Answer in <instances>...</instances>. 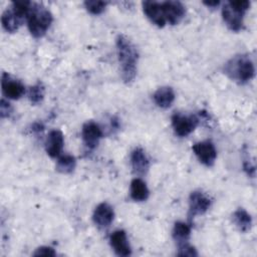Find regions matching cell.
<instances>
[{"instance_id": "484cf974", "label": "cell", "mask_w": 257, "mask_h": 257, "mask_svg": "<svg viewBox=\"0 0 257 257\" xmlns=\"http://www.w3.org/2000/svg\"><path fill=\"white\" fill-rule=\"evenodd\" d=\"M12 111V107L8 101H6L4 98L0 101V115L2 118L8 117Z\"/></svg>"}, {"instance_id": "7a4b0ae2", "label": "cell", "mask_w": 257, "mask_h": 257, "mask_svg": "<svg viewBox=\"0 0 257 257\" xmlns=\"http://www.w3.org/2000/svg\"><path fill=\"white\" fill-rule=\"evenodd\" d=\"M225 74L240 84L250 81L255 75L253 61L246 54L233 56L224 65Z\"/></svg>"}, {"instance_id": "5bb4252c", "label": "cell", "mask_w": 257, "mask_h": 257, "mask_svg": "<svg viewBox=\"0 0 257 257\" xmlns=\"http://www.w3.org/2000/svg\"><path fill=\"white\" fill-rule=\"evenodd\" d=\"M143 11L146 16L158 27H164L167 23L163 15L162 4L158 1H144L142 3Z\"/></svg>"}, {"instance_id": "603a6c76", "label": "cell", "mask_w": 257, "mask_h": 257, "mask_svg": "<svg viewBox=\"0 0 257 257\" xmlns=\"http://www.w3.org/2000/svg\"><path fill=\"white\" fill-rule=\"evenodd\" d=\"M85 9L93 14V15H98L102 13L107 5V2L104 1H84L83 3Z\"/></svg>"}, {"instance_id": "3957f363", "label": "cell", "mask_w": 257, "mask_h": 257, "mask_svg": "<svg viewBox=\"0 0 257 257\" xmlns=\"http://www.w3.org/2000/svg\"><path fill=\"white\" fill-rule=\"evenodd\" d=\"M53 17L51 12L41 3L32 2L30 12L26 18L31 35L35 38L42 37L49 29Z\"/></svg>"}, {"instance_id": "6da1fadb", "label": "cell", "mask_w": 257, "mask_h": 257, "mask_svg": "<svg viewBox=\"0 0 257 257\" xmlns=\"http://www.w3.org/2000/svg\"><path fill=\"white\" fill-rule=\"evenodd\" d=\"M116 53L120 66L121 78L124 83L133 82L137 75L139 52L136 45L123 34L117 35L115 39Z\"/></svg>"}, {"instance_id": "4316f807", "label": "cell", "mask_w": 257, "mask_h": 257, "mask_svg": "<svg viewBox=\"0 0 257 257\" xmlns=\"http://www.w3.org/2000/svg\"><path fill=\"white\" fill-rule=\"evenodd\" d=\"M44 130V125L41 122H34L32 124V131L36 132V133H40Z\"/></svg>"}, {"instance_id": "4fadbf2b", "label": "cell", "mask_w": 257, "mask_h": 257, "mask_svg": "<svg viewBox=\"0 0 257 257\" xmlns=\"http://www.w3.org/2000/svg\"><path fill=\"white\" fill-rule=\"evenodd\" d=\"M64 144L63 134L59 130H52L48 133L45 141V151L50 158H58Z\"/></svg>"}, {"instance_id": "277c9868", "label": "cell", "mask_w": 257, "mask_h": 257, "mask_svg": "<svg viewBox=\"0 0 257 257\" xmlns=\"http://www.w3.org/2000/svg\"><path fill=\"white\" fill-rule=\"evenodd\" d=\"M250 7V2L247 0L229 1L222 7V18L227 27L235 32L243 28V19L246 11Z\"/></svg>"}, {"instance_id": "ffe728a7", "label": "cell", "mask_w": 257, "mask_h": 257, "mask_svg": "<svg viewBox=\"0 0 257 257\" xmlns=\"http://www.w3.org/2000/svg\"><path fill=\"white\" fill-rule=\"evenodd\" d=\"M76 166V160L71 155H63L59 156L56 162L55 169L60 174H70L74 171Z\"/></svg>"}, {"instance_id": "30bf717a", "label": "cell", "mask_w": 257, "mask_h": 257, "mask_svg": "<svg viewBox=\"0 0 257 257\" xmlns=\"http://www.w3.org/2000/svg\"><path fill=\"white\" fill-rule=\"evenodd\" d=\"M1 86L3 94L11 99H18L25 93V86L16 79H12L6 72L2 73Z\"/></svg>"}, {"instance_id": "ba28073f", "label": "cell", "mask_w": 257, "mask_h": 257, "mask_svg": "<svg viewBox=\"0 0 257 257\" xmlns=\"http://www.w3.org/2000/svg\"><path fill=\"white\" fill-rule=\"evenodd\" d=\"M162 11L166 23L176 25L180 23L186 14V8L180 1H165L161 2Z\"/></svg>"}, {"instance_id": "8fae6325", "label": "cell", "mask_w": 257, "mask_h": 257, "mask_svg": "<svg viewBox=\"0 0 257 257\" xmlns=\"http://www.w3.org/2000/svg\"><path fill=\"white\" fill-rule=\"evenodd\" d=\"M114 218L113 208L106 202L98 204L92 214L93 223L99 228L108 227Z\"/></svg>"}, {"instance_id": "9c48e42d", "label": "cell", "mask_w": 257, "mask_h": 257, "mask_svg": "<svg viewBox=\"0 0 257 257\" xmlns=\"http://www.w3.org/2000/svg\"><path fill=\"white\" fill-rule=\"evenodd\" d=\"M81 137L85 147L93 150L98 146L99 141L102 138V131L96 122L88 120L82 125Z\"/></svg>"}, {"instance_id": "7c38bea8", "label": "cell", "mask_w": 257, "mask_h": 257, "mask_svg": "<svg viewBox=\"0 0 257 257\" xmlns=\"http://www.w3.org/2000/svg\"><path fill=\"white\" fill-rule=\"evenodd\" d=\"M109 244L114 253L118 256L126 257L132 254V248L127 242L126 233L123 230H116L109 236Z\"/></svg>"}, {"instance_id": "2e32d148", "label": "cell", "mask_w": 257, "mask_h": 257, "mask_svg": "<svg viewBox=\"0 0 257 257\" xmlns=\"http://www.w3.org/2000/svg\"><path fill=\"white\" fill-rule=\"evenodd\" d=\"M155 103L161 108H168L175 100V92L171 86L159 87L153 94Z\"/></svg>"}, {"instance_id": "83f0119b", "label": "cell", "mask_w": 257, "mask_h": 257, "mask_svg": "<svg viewBox=\"0 0 257 257\" xmlns=\"http://www.w3.org/2000/svg\"><path fill=\"white\" fill-rule=\"evenodd\" d=\"M204 5H206L207 7H212V8H215L217 7L219 4H220V1H213V2H203Z\"/></svg>"}, {"instance_id": "7402d4cb", "label": "cell", "mask_w": 257, "mask_h": 257, "mask_svg": "<svg viewBox=\"0 0 257 257\" xmlns=\"http://www.w3.org/2000/svg\"><path fill=\"white\" fill-rule=\"evenodd\" d=\"M44 85L42 82H37L29 88L28 98L32 104H38L43 100L44 97Z\"/></svg>"}, {"instance_id": "8992f818", "label": "cell", "mask_w": 257, "mask_h": 257, "mask_svg": "<svg viewBox=\"0 0 257 257\" xmlns=\"http://www.w3.org/2000/svg\"><path fill=\"white\" fill-rule=\"evenodd\" d=\"M211 199L201 191H194L189 197V221L198 216L206 213L211 207Z\"/></svg>"}, {"instance_id": "9a60e30c", "label": "cell", "mask_w": 257, "mask_h": 257, "mask_svg": "<svg viewBox=\"0 0 257 257\" xmlns=\"http://www.w3.org/2000/svg\"><path fill=\"white\" fill-rule=\"evenodd\" d=\"M131 164L133 172L139 176L147 174L150 168L149 159L142 148H136L131 154Z\"/></svg>"}, {"instance_id": "44dd1931", "label": "cell", "mask_w": 257, "mask_h": 257, "mask_svg": "<svg viewBox=\"0 0 257 257\" xmlns=\"http://www.w3.org/2000/svg\"><path fill=\"white\" fill-rule=\"evenodd\" d=\"M191 234V224H187L185 222H176L173 228V238L177 243L188 241Z\"/></svg>"}, {"instance_id": "cb8c5ba5", "label": "cell", "mask_w": 257, "mask_h": 257, "mask_svg": "<svg viewBox=\"0 0 257 257\" xmlns=\"http://www.w3.org/2000/svg\"><path fill=\"white\" fill-rule=\"evenodd\" d=\"M178 256H188V257H195L198 256L197 250L195 249V247H193L192 245H190L188 243V241H184V242H180L178 243V252H177Z\"/></svg>"}, {"instance_id": "d6986e66", "label": "cell", "mask_w": 257, "mask_h": 257, "mask_svg": "<svg viewBox=\"0 0 257 257\" xmlns=\"http://www.w3.org/2000/svg\"><path fill=\"white\" fill-rule=\"evenodd\" d=\"M233 223L241 232H247L252 226V218L250 214L243 208L237 209L232 215Z\"/></svg>"}, {"instance_id": "5b68a950", "label": "cell", "mask_w": 257, "mask_h": 257, "mask_svg": "<svg viewBox=\"0 0 257 257\" xmlns=\"http://www.w3.org/2000/svg\"><path fill=\"white\" fill-rule=\"evenodd\" d=\"M171 120L176 135L181 138L189 136L199 124V117L194 114L186 115L176 112L172 115Z\"/></svg>"}, {"instance_id": "d4e9b609", "label": "cell", "mask_w": 257, "mask_h": 257, "mask_svg": "<svg viewBox=\"0 0 257 257\" xmlns=\"http://www.w3.org/2000/svg\"><path fill=\"white\" fill-rule=\"evenodd\" d=\"M32 255L33 256H51V257H53L56 255V252L54 251L53 248H51L49 246H41V247H38Z\"/></svg>"}, {"instance_id": "ac0fdd59", "label": "cell", "mask_w": 257, "mask_h": 257, "mask_svg": "<svg viewBox=\"0 0 257 257\" xmlns=\"http://www.w3.org/2000/svg\"><path fill=\"white\" fill-rule=\"evenodd\" d=\"M131 198L136 202H143L149 198L150 191L147 184L141 178H135L131 182Z\"/></svg>"}, {"instance_id": "e0dca14e", "label": "cell", "mask_w": 257, "mask_h": 257, "mask_svg": "<svg viewBox=\"0 0 257 257\" xmlns=\"http://www.w3.org/2000/svg\"><path fill=\"white\" fill-rule=\"evenodd\" d=\"M23 22V19L20 18L10 7L9 9H6L1 16V23L2 27L10 33H14L18 30V28L21 26Z\"/></svg>"}, {"instance_id": "52a82bcc", "label": "cell", "mask_w": 257, "mask_h": 257, "mask_svg": "<svg viewBox=\"0 0 257 257\" xmlns=\"http://www.w3.org/2000/svg\"><path fill=\"white\" fill-rule=\"evenodd\" d=\"M192 150L198 160L207 167H212L217 158L215 145L211 141H203L193 145Z\"/></svg>"}]
</instances>
